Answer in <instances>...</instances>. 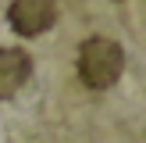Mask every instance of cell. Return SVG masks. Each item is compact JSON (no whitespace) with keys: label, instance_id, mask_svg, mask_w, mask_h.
Returning <instances> with one entry per match:
<instances>
[{"label":"cell","instance_id":"1","mask_svg":"<svg viewBox=\"0 0 146 143\" xmlns=\"http://www.w3.org/2000/svg\"><path fill=\"white\" fill-rule=\"evenodd\" d=\"M125 72V50L107 36H93L78 47V79L89 90H111Z\"/></svg>","mask_w":146,"mask_h":143},{"label":"cell","instance_id":"2","mask_svg":"<svg viewBox=\"0 0 146 143\" xmlns=\"http://www.w3.org/2000/svg\"><path fill=\"white\" fill-rule=\"evenodd\" d=\"M7 21L18 36H43L57 21V4L54 0H14L7 7Z\"/></svg>","mask_w":146,"mask_h":143},{"label":"cell","instance_id":"3","mask_svg":"<svg viewBox=\"0 0 146 143\" xmlns=\"http://www.w3.org/2000/svg\"><path fill=\"white\" fill-rule=\"evenodd\" d=\"M32 75V57L21 47H0V100H11Z\"/></svg>","mask_w":146,"mask_h":143}]
</instances>
